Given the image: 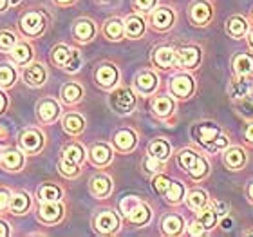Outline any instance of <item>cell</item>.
<instances>
[{"mask_svg":"<svg viewBox=\"0 0 253 237\" xmlns=\"http://www.w3.org/2000/svg\"><path fill=\"white\" fill-rule=\"evenodd\" d=\"M179 163L183 165V169L188 170L190 176L195 179L205 178L208 172V163L205 158H201L199 154L192 152V150H183L179 156Z\"/></svg>","mask_w":253,"mask_h":237,"instance_id":"6da1fadb","label":"cell"},{"mask_svg":"<svg viewBox=\"0 0 253 237\" xmlns=\"http://www.w3.org/2000/svg\"><path fill=\"white\" fill-rule=\"evenodd\" d=\"M111 105L120 114H128L136 107V96L130 89H118L111 96Z\"/></svg>","mask_w":253,"mask_h":237,"instance_id":"7a4b0ae2","label":"cell"},{"mask_svg":"<svg viewBox=\"0 0 253 237\" xmlns=\"http://www.w3.org/2000/svg\"><path fill=\"white\" fill-rule=\"evenodd\" d=\"M192 134H194V138L201 145L210 148L213 145V142L217 140V136L221 134V129L217 125H213V123H199V125L194 127Z\"/></svg>","mask_w":253,"mask_h":237,"instance_id":"3957f363","label":"cell"},{"mask_svg":"<svg viewBox=\"0 0 253 237\" xmlns=\"http://www.w3.org/2000/svg\"><path fill=\"white\" fill-rule=\"evenodd\" d=\"M20 27L22 31H24V35H27V37H37V35H40L43 31L45 20H43V16L40 13L31 11V13H26V15L22 16Z\"/></svg>","mask_w":253,"mask_h":237,"instance_id":"277c9868","label":"cell"},{"mask_svg":"<svg viewBox=\"0 0 253 237\" xmlns=\"http://www.w3.org/2000/svg\"><path fill=\"white\" fill-rule=\"evenodd\" d=\"M201 53L197 47H183L179 51H175V62L174 65L177 67H185V69H192L199 63Z\"/></svg>","mask_w":253,"mask_h":237,"instance_id":"5b68a950","label":"cell"},{"mask_svg":"<svg viewBox=\"0 0 253 237\" xmlns=\"http://www.w3.org/2000/svg\"><path fill=\"white\" fill-rule=\"evenodd\" d=\"M120 227V219L114 212L107 210V212H101L100 216L96 217V228H98V232L101 234H112L114 230H118Z\"/></svg>","mask_w":253,"mask_h":237,"instance_id":"8992f818","label":"cell"},{"mask_svg":"<svg viewBox=\"0 0 253 237\" xmlns=\"http://www.w3.org/2000/svg\"><path fill=\"white\" fill-rule=\"evenodd\" d=\"M20 145L24 150H27V152H38L43 145V138L38 131L29 129V131H26L24 134H22Z\"/></svg>","mask_w":253,"mask_h":237,"instance_id":"52a82bcc","label":"cell"},{"mask_svg":"<svg viewBox=\"0 0 253 237\" xmlns=\"http://www.w3.org/2000/svg\"><path fill=\"white\" fill-rule=\"evenodd\" d=\"M170 91H172V95H175L177 98H186V96L192 95V91H194V80L190 78V76H175L172 80V84H170Z\"/></svg>","mask_w":253,"mask_h":237,"instance_id":"ba28073f","label":"cell"},{"mask_svg":"<svg viewBox=\"0 0 253 237\" xmlns=\"http://www.w3.org/2000/svg\"><path fill=\"white\" fill-rule=\"evenodd\" d=\"M58 114H60V105L54 100L40 101V105H38V118H40V121L51 123V121H54L58 118Z\"/></svg>","mask_w":253,"mask_h":237,"instance_id":"9c48e42d","label":"cell"},{"mask_svg":"<svg viewBox=\"0 0 253 237\" xmlns=\"http://www.w3.org/2000/svg\"><path fill=\"white\" fill-rule=\"evenodd\" d=\"M24 80L31 87H40L45 82V69L40 63H33V65L26 67V71H24Z\"/></svg>","mask_w":253,"mask_h":237,"instance_id":"30bf717a","label":"cell"},{"mask_svg":"<svg viewBox=\"0 0 253 237\" xmlns=\"http://www.w3.org/2000/svg\"><path fill=\"white\" fill-rule=\"evenodd\" d=\"M62 214H63V208L56 201H45L40 206V219L45 223H56L62 217Z\"/></svg>","mask_w":253,"mask_h":237,"instance_id":"8fae6325","label":"cell"},{"mask_svg":"<svg viewBox=\"0 0 253 237\" xmlns=\"http://www.w3.org/2000/svg\"><path fill=\"white\" fill-rule=\"evenodd\" d=\"M190 16H192V20H194L195 24H199V26L206 24V22L210 20V16H211V7H210V4H206V2H203V0L195 2V4L192 5Z\"/></svg>","mask_w":253,"mask_h":237,"instance_id":"7c38bea8","label":"cell"},{"mask_svg":"<svg viewBox=\"0 0 253 237\" xmlns=\"http://www.w3.org/2000/svg\"><path fill=\"white\" fill-rule=\"evenodd\" d=\"M152 24H154V27H158V29H169V27L174 24V13H172L169 7H159V9L154 11Z\"/></svg>","mask_w":253,"mask_h":237,"instance_id":"4fadbf2b","label":"cell"},{"mask_svg":"<svg viewBox=\"0 0 253 237\" xmlns=\"http://www.w3.org/2000/svg\"><path fill=\"white\" fill-rule=\"evenodd\" d=\"M136 87L139 93H143V95H150V93L158 87V78H156V74L150 73V71L141 73L136 78Z\"/></svg>","mask_w":253,"mask_h":237,"instance_id":"5bb4252c","label":"cell"},{"mask_svg":"<svg viewBox=\"0 0 253 237\" xmlns=\"http://www.w3.org/2000/svg\"><path fill=\"white\" fill-rule=\"evenodd\" d=\"M233 71L239 74V76H248L253 73V56L252 54L241 53L233 58Z\"/></svg>","mask_w":253,"mask_h":237,"instance_id":"9a60e30c","label":"cell"},{"mask_svg":"<svg viewBox=\"0 0 253 237\" xmlns=\"http://www.w3.org/2000/svg\"><path fill=\"white\" fill-rule=\"evenodd\" d=\"M114 145H116L122 152H126V150H130L134 148L136 145V134L128 129H123V131L116 132V136H114Z\"/></svg>","mask_w":253,"mask_h":237,"instance_id":"2e32d148","label":"cell"},{"mask_svg":"<svg viewBox=\"0 0 253 237\" xmlns=\"http://www.w3.org/2000/svg\"><path fill=\"white\" fill-rule=\"evenodd\" d=\"M96 80L98 84L103 85V87H112V85L118 82V71L112 65H101L98 71H96Z\"/></svg>","mask_w":253,"mask_h":237,"instance_id":"e0dca14e","label":"cell"},{"mask_svg":"<svg viewBox=\"0 0 253 237\" xmlns=\"http://www.w3.org/2000/svg\"><path fill=\"white\" fill-rule=\"evenodd\" d=\"M224 163L230 167V169H235L239 170L246 163V156H244V150L239 147H233V148H228L226 154H224Z\"/></svg>","mask_w":253,"mask_h":237,"instance_id":"ac0fdd59","label":"cell"},{"mask_svg":"<svg viewBox=\"0 0 253 237\" xmlns=\"http://www.w3.org/2000/svg\"><path fill=\"white\" fill-rule=\"evenodd\" d=\"M150 216H152L150 208H148L147 205H143V203H137V205L126 214V217H128L130 223H134V225H145V223H148Z\"/></svg>","mask_w":253,"mask_h":237,"instance_id":"d6986e66","label":"cell"},{"mask_svg":"<svg viewBox=\"0 0 253 237\" xmlns=\"http://www.w3.org/2000/svg\"><path fill=\"white\" fill-rule=\"evenodd\" d=\"M111 158H112V152L105 143H96L94 147L90 148V159L96 165H107L111 161Z\"/></svg>","mask_w":253,"mask_h":237,"instance_id":"ffe728a7","label":"cell"},{"mask_svg":"<svg viewBox=\"0 0 253 237\" xmlns=\"http://www.w3.org/2000/svg\"><path fill=\"white\" fill-rule=\"evenodd\" d=\"M112 189V183L111 179L107 178V176H96L92 178L90 181V190H92V194L98 195V197H105Z\"/></svg>","mask_w":253,"mask_h":237,"instance_id":"44dd1931","label":"cell"},{"mask_svg":"<svg viewBox=\"0 0 253 237\" xmlns=\"http://www.w3.org/2000/svg\"><path fill=\"white\" fill-rule=\"evenodd\" d=\"M154 62L159 67H170L174 65L175 62V51L172 47H159L156 53H154Z\"/></svg>","mask_w":253,"mask_h":237,"instance_id":"7402d4cb","label":"cell"},{"mask_svg":"<svg viewBox=\"0 0 253 237\" xmlns=\"http://www.w3.org/2000/svg\"><path fill=\"white\" fill-rule=\"evenodd\" d=\"M2 165L9 170H20L22 165H24V156H22L18 150H7V152L2 154Z\"/></svg>","mask_w":253,"mask_h":237,"instance_id":"603a6c76","label":"cell"},{"mask_svg":"<svg viewBox=\"0 0 253 237\" xmlns=\"http://www.w3.org/2000/svg\"><path fill=\"white\" fill-rule=\"evenodd\" d=\"M123 26H125L126 37L130 38H139L143 35V31H145V24H143L139 16H128Z\"/></svg>","mask_w":253,"mask_h":237,"instance_id":"cb8c5ba5","label":"cell"},{"mask_svg":"<svg viewBox=\"0 0 253 237\" xmlns=\"http://www.w3.org/2000/svg\"><path fill=\"white\" fill-rule=\"evenodd\" d=\"M74 37L82 40V42H87L90 38L94 37V26H92V22L89 20H80L76 22V26H74Z\"/></svg>","mask_w":253,"mask_h":237,"instance_id":"d4e9b609","label":"cell"},{"mask_svg":"<svg viewBox=\"0 0 253 237\" xmlns=\"http://www.w3.org/2000/svg\"><path fill=\"white\" fill-rule=\"evenodd\" d=\"M148 154H150L152 158L167 159L170 154V145L165 142V140H154V142L148 145Z\"/></svg>","mask_w":253,"mask_h":237,"instance_id":"484cf974","label":"cell"},{"mask_svg":"<svg viewBox=\"0 0 253 237\" xmlns=\"http://www.w3.org/2000/svg\"><path fill=\"white\" fill-rule=\"evenodd\" d=\"M84 118L80 114H67L65 120H63V129L69 132V134H78V132L84 131Z\"/></svg>","mask_w":253,"mask_h":237,"instance_id":"4316f807","label":"cell"},{"mask_svg":"<svg viewBox=\"0 0 253 237\" xmlns=\"http://www.w3.org/2000/svg\"><path fill=\"white\" fill-rule=\"evenodd\" d=\"M246 29H248V26H246L243 16H233L228 22V35L233 38H241L246 33Z\"/></svg>","mask_w":253,"mask_h":237,"instance_id":"83f0119b","label":"cell"},{"mask_svg":"<svg viewBox=\"0 0 253 237\" xmlns=\"http://www.w3.org/2000/svg\"><path fill=\"white\" fill-rule=\"evenodd\" d=\"M186 203H188V206L192 210H201V208H205L206 203H208V195H206V192H203V190H192L188 194Z\"/></svg>","mask_w":253,"mask_h":237,"instance_id":"f1b7e54d","label":"cell"},{"mask_svg":"<svg viewBox=\"0 0 253 237\" xmlns=\"http://www.w3.org/2000/svg\"><path fill=\"white\" fill-rule=\"evenodd\" d=\"M33 56V49L27 44H18L11 49V58L15 60L16 63H26L29 62V58Z\"/></svg>","mask_w":253,"mask_h":237,"instance_id":"f546056e","label":"cell"},{"mask_svg":"<svg viewBox=\"0 0 253 237\" xmlns=\"http://www.w3.org/2000/svg\"><path fill=\"white\" fill-rule=\"evenodd\" d=\"M154 112L158 114V116H169L172 109H174V101L170 100L169 96H159L154 100Z\"/></svg>","mask_w":253,"mask_h":237,"instance_id":"4dcf8cb0","label":"cell"},{"mask_svg":"<svg viewBox=\"0 0 253 237\" xmlns=\"http://www.w3.org/2000/svg\"><path fill=\"white\" fill-rule=\"evenodd\" d=\"M38 197L40 201H58L62 197V190L58 187H54V185H42L40 189H38Z\"/></svg>","mask_w":253,"mask_h":237,"instance_id":"1f68e13d","label":"cell"},{"mask_svg":"<svg viewBox=\"0 0 253 237\" xmlns=\"http://www.w3.org/2000/svg\"><path fill=\"white\" fill-rule=\"evenodd\" d=\"M31 205V201H29V195L27 194H15L13 197L9 199V206L11 210L15 212V214H22V212H26Z\"/></svg>","mask_w":253,"mask_h":237,"instance_id":"d6a6232c","label":"cell"},{"mask_svg":"<svg viewBox=\"0 0 253 237\" xmlns=\"http://www.w3.org/2000/svg\"><path fill=\"white\" fill-rule=\"evenodd\" d=\"M123 31H125V26H123V22L118 20V18L109 20L105 24V35H107V38H111V40H118V38H122Z\"/></svg>","mask_w":253,"mask_h":237,"instance_id":"836d02e7","label":"cell"},{"mask_svg":"<svg viewBox=\"0 0 253 237\" xmlns=\"http://www.w3.org/2000/svg\"><path fill=\"white\" fill-rule=\"evenodd\" d=\"M197 219H199V223L203 225L205 230H211L217 223V214H215L213 208H201L199 217H197Z\"/></svg>","mask_w":253,"mask_h":237,"instance_id":"e575fe53","label":"cell"},{"mask_svg":"<svg viewBox=\"0 0 253 237\" xmlns=\"http://www.w3.org/2000/svg\"><path fill=\"white\" fill-rule=\"evenodd\" d=\"M62 98H63V101H67V103H74V101H78L80 98H82V87L76 85V84L63 85Z\"/></svg>","mask_w":253,"mask_h":237,"instance_id":"d590c367","label":"cell"},{"mask_svg":"<svg viewBox=\"0 0 253 237\" xmlns=\"http://www.w3.org/2000/svg\"><path fill=\"white\" fill-rule=\"evenodd\" d=\"M181 228H183V219L179 216H167L163 219V230L170 236L179 234Z\"/></svg>","mask_w":253,"mask_h":237,"instance_id":"8d00e7d4","label":"cell"},{"mask_svg":"<svg viewBox=\"0 0 253 237\" xmlns=\"http://www.w3.org/2000/svg\"><path fill=\"white\" fill-rule=\"evenodd\" d=\"M63 158L69 159V161H73V163H76V165H80L85 158L84 148L80 147V145H76V143H73V145H69V147L63 150Z\"/></svg>","mask_w":253,"mask_h":237,"instance_id":"74e56055","label":"cell"},{"mask_svg":"<svg viewBox=\"0 0 253 237\" xmlns=\"http://www.w3.org/2000/svg\"><path fill=\"white\" fill-rule=\"evenodd\" d=\"M73 53L74 51H71V49L65 47V46H58V47L53 49V62L56 63V65L65 67L67 62L71 60V56H73Z\"/></svg>","mask_w":253,"mask_h":237,"instance_id":"f35d334b","label":"cell"},{"mask_svg":"<svg viewBox=\"0 0 253 237\" xmlns=\"http://www.w3.org/2000/svg\"><path fill=\"white\" fill-rule=\"evenodd\" d=\"M183 195H185V187L181 183H170L169 190H167V197L169 201L172 203H177V201L183 199Z\"/></svg>","mask_w":253,"mask_h":237,"instance_id":"ab89813d","label":"cell"},{"mask_svg":"<svg viewBox=\"0 0 253 237\" xmlns=\"http://www.w3.org/2000/svg\"><path fill=\"white\" fill-rule=\"evenodd\" d=\"M250 91V84L244 82V80H239V82H233L232 87H230V95L232 98H243V96L248 95Z\"/></svg>","mask_w":253,"mask_h":237,"instance_id":"60d3db41","label":"cell"},{"mask_svg":"<svg viewBox=\"0 0 253 237\" xmlns=\"http://www.w3.org/2000/svg\"><path fill=\"white\" fill-rule=\"evenodd\" d=\"M16 74L9 65H0V85L2 87H9L15 82Z\"/></svg>","mask_w":253,"mask_h":237,"instance_id":"b9f144b4","label":"cell"},{"mask_svg":"<svg viewBox=\"0 0 253 237\" xmlns=\"http://www.w3.org/2000/svg\"><path fill=\"white\" fill-rule=\"evenodd\" d=\"M16 46V38L15 35H11L9 31H0V49H5L9 51Z\"/></svg>","mask_w":253,"mask_h":237,"instance_id":"7bdbcfd3","label":"cell"},{"mask_svg":"<svg viewBox=\"0 0 253 237\" xmlns=\"http://www.w3.org/2000/svg\"><path fill=\"white\" fill-rule=\"evenodd\" d=\"M60 170H62V174H65V176H76L78 174V165L76 163H73V161H69V159H65L63 158L62 161H60Z\"/></svg>","mask_w":253,"mask_h":237,"instance_id":"ee69618b","label":"cell"},{"mask_svg":"<svg viewBox=\"0 0 253 237\" xmlns=\"http://www.w3.org/2000/svg\"><path fill=\"white\" fill-rule=\"evenodd\" d=\"M170 183H172V181H170L167 176H158V178L154 179V189L158 190L159 194H167Z\"/></svg>","mask_w":253,"mask_h":237,"instance_id":"f6af8a7d","label":"cell"},{"mask_svg":"<svg viewBox=\"0 0 253 237\" xmlns=\"http://www.w3.org/2000/svg\"><path fill=\"white\" fill-rule=\"evenodd\" d=\"M143 167L148 170V172H159V170L163 169V159H158V158H147L145 159V163H143Z\"/></svg>","mask_w":253,"mask_h":237,"instance_id":"bcb514c9","label":"cell"},{"mask_svg":"<svg viewBox=\"0 0 253 237\" xmlns=\"http://www.w3.org/2000/svg\"><path fill=\"white\" fill-rule=\"evenodd\" d=\"M80 63H82V60H80L78 51H74L71 60H69L67 65H65V71H69V73H76V71L80 69Z\"/></svg>","mask_w":253,"mask_h":237,"instance_id":"7dc6e473","label":"cell"},{"mask_svg":"<svg viewBox=\"0 0 253 237\" xmlns=\"http://www.w3.org/2000/svg\"><path fill=\"white\" fill-rule=\"evenodd\" d=\"M137 203H139V201L136 199V197H125V199L122 201V210H123V214H128V212L132 210V208H134V206L137 205Z\"/></svg>","mask_w":253,"mask_h":237,"instance_id":"c3c4849f","label":"cell"},{"mask_svg":"<svg viewBox=\"0 0 253 237\" xmlns=\"http://www.w3.org/2000/svg\"><path fill=\"white\" fill-rule=\"evenodd\" d=\"M224 147H228V138L222 136V134H219L217 140L213 142V145L210 147V150H221V148H224Z\"/></svg>","mask_w":253,"mask_h":237,"instance_id":"681fc988","label":"cell"},{"mask_svg":"<svg viewBox=\"0 0 253 237\" xmlns=\"http://www.w3.org/2000/svg\"><path fill=\"white\" fill-rule=\"evenodd\" d=\"M134 4H136L137 9L148 11V9H152L154 5H156V0H134Z\"/></svg>","mask_w":253,"mask_h":237,"instance_id":"f907efd6","label":"cell"},{"mask_svg":"<svg viewBox=\"0 0 253 237\" xmlns=\"http://www.w3.org/2000/svg\"><path fill=\"white\" fill-rule=\"evenodd\" d=\"M192 236H201V234H205L206 230L203 228V225L199 223V219H195V221H192V225H190V230H188Z\"/></svg>","mask_w":253,"mask_h":237,"instance_id":"816d5d0a","label":"cell"},{"mask_svg":"<svg viewBox=\"0 0 253 237\" xmlns=\"http://www.w3.org/2000/svg\"><path fill=\"white\" fill-rule=\"evenodd\" d=\"M213 210H215L217 216H226L228 205L226 203H222V201H215V203H213Z\"/></svg>","mask_w":253,"mask_h":237,"instance_id":"f5cc1de1","label":"cell"},{"mask_svg":"<svg viewBox=\"0 0 253 237\" xmlns=\"http://www.w3.org/2000/svg\"><path fill=\"white\" fill-rule=\"evenodd\" d=\"M9 194H7V192H5V190H0V210H2V208H5V206L9 205Z\"/></svg>","mask_w":253,"mask_h":237,"instance_id":"db71d44e","label":"cell"},{"mask_svg":"<svg viewBox=\"0 0 253 237\" xmlns=\"http://www.w3.org/2000/svg\"><path fill=\"white\" fill-rule=\"evenodd\" d=\"M244 134H246V140H248L250 143H253V123H250V125L246 127V132H244Z\"/></svg>","mask_w":253,"mask_h":237,"instance_id":"11a10c76","label":"cell"},{"mask_svg":"<svg viewBox=\"0 0 253 237\" xmlns=\"http://www.w3.org/2000/svg\"><path fill=\"white\" fill-rule=\"evenodd\" d=\"M5 236H9V228H7V225L4 221H0V237H5Z\"/></svg>","mask_w":253,"mask_h":237,"instance_id":"9f6ffc18","label":"cell"},{"mask_svg":"<svg viewBox=\"0 0 253 237\" xmlns=\"http://www.w3.org/2000/svg\"><path fill=\"white\" fill-rule=\"evenodd\" d=\"M241 109H243L244 114H248V112H253V105H252V103H243V105H241Z\"/></svg>","mask_w":253,"mask_h":237,"instance_id":"6f0895ef","label":"cell"},{"mask_svg":"<svg viewBox=\"0 0 253 237\" xmlns=\"http://www.w3.org/2000/svg\"><path fill=\"white\" fill-rule=\"evenodd\" d=\"M5 103H7V101H5V96L2 95V93H0V112H2L5 109Z\"/></svg>","mask_w":253,"mask_h":237,"instance_id":"680465c9","label":"cell"},{"mask_svg":"<svg viewBox=\"0 0 253 237\" xmlns=\"http://www.w3.org/2000/svg\"><path fill=\"white\" fill-rule=\"evenodd\" d=\"M7 2H9V0H0V11H4L5 7H7Z\"/></svg>","mask_w":253,"mask_h":237,"instance_id":"91938a15","label":"cell"},{"mask_svg":"<svg viewBox=\"0 0 253 237\" xmlns=\"http://www.w3.org/2000/svg\"><path fill=\"white\" fill-rule=\"evenodd\" d=\"M248 42H250V46L253 47V31L250 33V37H248Z\"/></svg>","mask_w":253,"mask_h":237,"instance_id":"94428289","label":"cell"},{"mask_svg":"<svg viewBox=\"0 0 253 237\" xmlns=\"http://www.w3.org/2000/svg\"><path fill=\"white\" fill-rule=\"evenodd\" d=\"M248 194H250V197H252V199H253V183L250 185V190H248Z\"/></svg>","mask_w":253,"mask_h":237,"instance_id":"6125c7cd","label":"cell"},{"mask_svg":"<svg viewBox=\"0 0 253 237\" xmlns=\"http://www.w3.org/2000/svg\"><path fill=\"white\" fill-rule=\"evenodd\" d=\"M58 4H69V2H73V0H56Z\"/></svg>","mask_w":253,"mask_h":237,"instance_id":"be15d7a7","label":"cell"},{"mask_svg":"<svg viewBox=\"0 0 253 237\" xmlns=\"http://www.w3.org/2000/svg\"><path fill=\"white\" fill-rule=\"evenodd\" d=\"M98 2H101V4H111V2H114V0H98Z\"/></svg>","mask_w":253,"mask_h":237,"instance_id":"e7e4bbea","label":"cell"},{"mask_svg":"<svg viewBox=\"0 0 253 237\" xmlns=\"http://www.w3.org/2000/svg\"><path fill=\"white\" fill-rule=\"evenodd\" d=\"M11 4H18V2H20V0H9Z\"/></svg>","mask_w":253,"mask_h":237,"instance_id":"03108f58","label":"cell"}]
</instances>
